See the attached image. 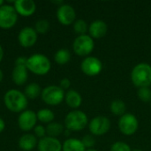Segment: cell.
Listing matches in <instances>:
<instances>
[{"label":"cell","instance_id":"cell-32","mask_svg":"<svg viewBox=\"0 0 151 151\" xmlns=\"http://www.w3.org/2000/svg\"><path fill=\"white\" fill-rule=\"evenodd\" d=\"M70 85H71V81H70V80H69V79H67V78H64L63 80H61V81H60V86H59V87L64 90V89H67V88H69Z\"/></svg>","mask_w":151,"mask_h":151},{"label":"cell","instance_id":"cell-18","mask_svg":"<svg viewBox=\"0 0 151 151\" xmlns=\"http://www.w3.org/2000/svg\"><path fill=\"white\" fill-rule=\"evenodd\" d=\"M27 66L15 65V68L12 72V81L17 85H22L27 81Z\"/></svg>","mask_w":151,"mask_h":151},{"label":"cell","instance_id":"cell-23","mask_svg":"<svg viewBox=\"0 0 151 151\" xmlns=\"http://www.w3.org/2000/svg\"><path fill=\"white\" fill-rule=\"evenodd\" d=\"M71 59V54L68 50L61 49L58 50L55 54V61L58 65H65Z\"/></svg>","mask_w":151,"mask_h":151},{"label":"cell","instance_id":"cell-37","mask_svg":"<svg viewBox=\"0 0 151 151\" xmlns=\"http://www.w3.org/2000/svg\"><path fill=\"white\" fill-rule=\"evenodd\" d=\"M2 79H3V73H2V71L0 70V81H2Z\"/></svg>","mask_w":151,"mask_h":151},{"label":"cell","instance_id":"cell-34","mask_svg":"<svg viewBox=\"0 0 151 151\" xmlns=\"http://www.w3.org/2000/svg\"><path fill=\"white\" fill-rule=\"evenodd\" d=\"M4 122L2 119H0V133L4 130Z\"/></svg>","mask_w":151,"mask_h":151},{"label":"cell","instance_id":"cell-35","mask_svg":"<svg viewBox=\"0 0 151 151\" xmlns=\"http://www.w3.org/2000/svg\"><path fill=\"white\" fill-rule=\"evenodd\" d=\"M3 55H4V51H3V49H2V47H1V45H0V61H1L2 58H3Z\"/></svg>","mask_w":151,"mask_h":151},{"label":"cell","instance_id":"cell-39","mask_svg":"<svg viewBox=\"0 0 151 151\" xmlns=\"http://www.w3.org/2000/svg\"><path fill=\"white\" fill-rule=\"evenodd\" d=\"M3 4H4V1L3 0H0V6H2Z\"/></svg>","mask_w":151,"mask_h":151},{"label":"cell","instance_id":"cell-28","mask_svg":"<svg viewBox=\"0 0 151 151\" xmlns=\"http://www.w3.org/2000/svg\"><path fill=\"white\" fill-rule=\"evenodd\" d=\"M50 28V23L47 19H40L35 24V31L40 34L46 33Z\"/></svg>","mask_w":151,"mask_h":151},{"label":"cell","instance_id":"cell-15","mask_svg":"<svg viewBox=\"0 0 151 151\" xmlns=\"http://www.w3.org/2000/svg\"><path fill=\"white\" fill-rule=\"evenodd\" d=\"M14 9L21 16L27 17L35 12L36 5L32 0H17L14 2Z\"/></svg>","mask_w":151,"mask_h":151},{"label":"cell","instance_id":"cell-3","mask_svg":"<svg viewBox=\"0 0 151 151\" xmlns=\"http://www.w3.org/2000/svg\"><path fill=\"white\" fill-rule=\"evenodd\" d=\"M27 68L32 73L38 75H44L50 69L49 58L42 54H35L27 58Z\"/></svg>","mask_w":151,"mask_h":151},{"label":"cell","instance_id":"cell-40","mask_svg":"<svg viewBox=\"0 0 151 151\" xmlns=\"http://www.w3.org/2000/svg\"><path fill=\"white\" fill-rule=\"evenodd\" d=\"M132 151H142V150H138V149H136V150H134Z\"/></svg>","mask_w":151,"mask_h":151},{"label":"cell","instance_id":"cell-2","mask_svg":"<svg viewBox=\"0 0 151 151\" xmlns=\"http://www.w3.org/2000/svg\"><path fill=\"white\" fill-rule=\"evenodd\" d=\"M5 106L13 112H19L23 111L27 105V96L17 89H11L4 95Z\"/></svg>","mask_w":151,"mask_h":151},{"label":"cell","instance_id":"cell-7","mask_svg":"<svg viewBox=\"0 0 151 151\" xmlns=\"http://www.w3.org/2000/svg\"><path fill=\"white\" fill-rule=\"evenodd\" d=\"M64 98V90L58 86H49L42 92V99L49 105H58Z\"/></svg>","mask_w":151,"mask_h":151},{"label":"cell","instance_id":"cell-26","mask_svg":"<svg viewBox=\"0 0 151 151\" xmlns=\"http://www.w3.org/2000/svg\"><path fill=\"white\" fill-rule=\"evenodd\" d=\"M73 30L75 33L79 34L80 35H86L87 31H88V27L87 22L84 19H78L73 23Z\"/></svg>","mask_w":151,"mask_h":151},{"label":"cell","instance_id":"cell-20","mask_svg":"<svg viewBox=\"0 0 151 151\" xmlns=\"http://www.w3.org/2000/svg\"><path fill=\"white\" fill-rule=\"evenodd\" d=\"M36 145V138L33 134H24L19 141V146L25 151L32 150Z\"/></svg>","mask_w":151,"mask_h":151},{"label":"cell","instance_id":"cell-27","mask_svg":"<svg viewBox=\"0 0 151 151\" xmlns=\"http://www.w3.org/2000/svg\"><path fill=\"white\" fill-rule=\"evenodd\" d=\"M137 96L139 99L144 103H148L151 101V89L149 87L140 88L137 92Z\"/></svg>","mask_w":151,"mask_h":151},{"label":"cell","instance_id":"cell-12","mask_svg":"<svg viewBox=\"0 0 151 151\" xmlns=\"http://www.w3.org/2000/svg\"><path fill=\"white\" fill-rule=\"evenodd\" d=\"M37 40L36 31L30 27H24L19 34V42L23 47L33 46Z\"/></svg>","mask_w":151,"mask_h":151},{"label":"cell","instance_id":"cell-13","mask_svg":"<svg viewBox=\"0 0 151 151\" xmlns=\"http://www.w3.org/2000/svg\"><path fill=\"white\" fill-rule=\"evenodd\" d=\"M37 120V116L33 111H25L19 117V127L23 131L31 130Z\"/></svg>","mask_w":151,"mask_h":151},{"label":"cell","instance_id":"cell-11","mask_svg":"<svg viewBox=\"0 0 151 151\" xmlns=\"http://www.w3.org/2000/svg\"><path fill=\"white\" fill-rule=\"evenodd\" d=\"M57 17L58 21L65 26H68L75 20L76 13L73 7L67 4H61L57 11Z\"/></svg>","mask_w":151,"mask_h":151},{"label":"cell","instance_id":"cell-21","mask_svg":"<svg viewBox=\"0 0 151 151\" xmlns=\"http://www.w3.org/2000/svg\"><path fill=\"white\" fill-rule=\"evenodd\" d=\"M110 110H111L112 114L121 117L124 114H126L127 106H126V104L123 101L116 99V100L111 102V104L110 105Z\"/></svg>","mask_w":151,"mask_h":151},{"label":"cell","instance_id":"cell-17","mask_svg":"<svg viewBox=\"0 0 151 151\" xmlns=\"http://www.w3.org/2000/svg\"><path fill=\"white\" fill-rule=\"evenodd\" d=\"M65 100L67 105L73 109L79 108L82 103L81 96L76 90H73V89H71L66 93V95L65 96Z\"/></svg>","mask_w":151,"mask_h":151},{"label":"cell","instance_id":"cell-24","mask_svg":"<svg viewBox=\"0 0 151 151\" xmlns=\"http://www.w3.org/2000/svg\"><path fill=\"white\" fill-rule=\"evenodd\" d=\"M37 119L42 122V123H51L52 120L54 119L55 118V115L53 113L52 111L49 110V109H42V110H40L37 114Z\"/></svg>","mask_w":151,"mask_h":151},{"label":"cell","instance_id":"cell-22","mask_svg":"<svg viewBox=\"0 0 151 151\" xmlns=\"http://www.w3.org/2000/svg\"><path fill=\"white\" fill-rule=\"evenodd\" d=\"M63 132H64V127H63V125H61L59 123L51 122L46 127V134L50 137L56 138L57 136L60 135Z\"/></svg>","mask_w":151,"mask_h":151},{"label":"cell","instance_id":"cell-19","mask_svg":"<svg viewBox=\"0 0 151 151\" xmlns=\"http://www.w3.org/2000/svg\"><path fill=\"white\" fill-rule=\"evenodd\" d=\"M62 150L63 151H86V148L81 140L70 138L64 142Z\"/></svg>","mask_w":151,"mask_h":151},{"label":"cell","instance_id":"cell-6","mask_svg":"<svg viewBox=\"0 0 151 151\" xmlns=\"http://www.w3.org/2000/svg\"><path fill=\"white\" fill-rule=\"evenodd\" d=\"M139 127V122L137 118L132 113H126L120 117L119 120V128L120 132L127 135L130 136L134 134Z\"/></svg>","mask_w":151,"mask_h":151},{"label":"cell","instance_id":"cell-30","mask_svg":"<svg viewBox=\"0 0 151 151\" xmlns=\"http://www.w3.org/2000/svg\"><path fill=\"white\" fill-rule=\"evenodd\" d=\"M81 142L83 143L84 147H85L86 149L88 150V149H92V148L95 146V144H96V140H95V138H94L93 135H91V134H86V135L82 138Z\"/></svg>","mask_w":151,"mask_h":151},{"label":"cell","instance_id":"cell-9","mask_svg":"<svg viewBox=\"0 0 151 151\" xmlns=\"http://www.w3.org/2000/svg\"><path fill=\"white\" fill-rule=\"evenodd\" d=\"M18 16L14 7L11 5L0 6V27L8 29L13 27L17 21Z\"/></svg>","mask_w":151,"mask_h":151},{"label":"cell","instance_id":"cell-8","mask_svg":"<svg viewBox=\"0 0 151 151\" xmlns=\"http://www.w3.org/2000/svg\"><path fill=\"white\" fill-rule=\"evenodd\" d=\"M88 128L91 134L101 136L109 132L111 128V121L105 116H97L90 120Z\"/></svg>","mask_w":151,"mask_h":151},{"label":"cell","instance_id":"cell-31","mask_svg":"<svg viewBox=\"0 0 151 151\" xmlns=\"http://www.w3.org/2000/svg\"><path fill=\"white\" fill-rule=\"evenodd\" d=\"M35 134L38 136V137H41V138H43L45 134H46V129L42 127V126H37L35 128Z\"/></svg>","mask_w":151,"mask_h":151},{"label":"cell","instance_id":"cell-38","mask_svg":"<svg viewBox=\"0 0 151 151\" xmlns=\"http://www.w3.org/2000/svg\"><path fill=\"white\" fill-rule=\"evenodd\" d=\"M86 151H97V150H94V149H88V150H86Z\"/></svg>","mask_w":151,"mask_h":151},{"label":"cell","instance_id":"cell-25","mask_svg":"<svg viewBox=\"0 0 151 151\" xmlns=\"http://www.w3.org/2000/svg\"><path fill=\"white\" fill-rule=\"evenodd\" d=\"M41 93V88L37 83H31L25 88L26 96L30 99H35Z\"/></svg>","mask_w":151,"mask_h":151},{"label":"cell","instance_id":"cell-5","mask_svg":"<svg viewBox=\"0 0 151 151\" xmlns=\"http://www.w3.org/2000/svg\"><path fill=\"white\" fill-rule=\"evenodd\" d=\"M73 48L74 52L81 57L88 56L95 48L94 39L88 35H79L75 38Z\"/></svg>","mask_w":151,"mask_h":151},{"label":"cell","instance_id":"cell-29","mask_svg":"<svg viewBox=\"0 0 151 151\" xmlns=\"http://www.w3.org/2000/svg\"><path fill=\"white\" fill-rule=\"evenodd\" d=\"M111 151H132V150L127 143L123 142H116L111 145Z\"/></svg>","mask_w":151,"mask_h":151},{"label":"cell","instance_id":"cell-36","mask_svg":"<svg viewBox=\"0 0 151 151\" xmlns=\"http://www.w3.org/2000/svg\"><path fill=\"white\" fill-rule=\"evenodd\" d=\"M52 3H54V4H63V1H52Z\"/></svg>","mask_w":151,"mask_h":151},{"label":"cell","instance_id":"cell-10","mask_svg":"<svg viewBox=\"0 0 151 151\" xmlns=\"http://www.w3.org/2000/svg\"><path fill=\"white\" fill-rule=\"evenodd\" d=\"M81 71L88 76L98 75L103 70L102 61L96 57H87L81 65Z\"/></svg>","mask_w":151,"mask_h":151},{"label":"cell","instance_id":"cell-1","mask_svg":"<svg viewBox=\"0 0 151 151\" xmlns=\"http://www.w3.org/2000/svg\"><path fill=\"white\" fill-rule=\"evenodd\" d=\"M131 80L137 88L150 87L151 85V65L147 63H140L131 72Z\"/></svg>","mask_w":151,"mask_h":151},{"label":"cell","instance_id":"cell-33","mask_svg":"<svg viewBox=\"0 0 151 151\" xmlns=\"http://www.w3.org/2000/svg\"><path fill=\"white\" fill-rule=\"evenodd\" d=\"M27 58L24 57H19L15 61V65H20V66H27Z\"/></svg>","mask_w":151,"mask_h":151},{"label":"cell","instance_id":"cell-16","mask_svg":"<svg viewBox=\"0 0 151 151\" xmlns=\"http://www.w3.org/2000/svg\"><path fill=\"white\" fill-rule=\"evenodd\" d=\"M38 150L39 151H61L62 144L57 138L47 136L39 141Z\"/></svg>","mask_w":151,"mask_h":151},{"label":"cell","instance_id":"cell-14","mask_svg":"<svg viewBox=\"0 0 151 151\" xmlns=\"http://www.w3.org/2000/svg\"><path fill=\"white\" fill-rule=\"evenodd\" d=\"M108 31L107 24L102 19H96L91 22L88 27L89 35L94 39H100L104 37Z\"/></svg>","mask_w":151,"mask_h":151},{"label":"cell","instance_id":"cell-4","mask_svg":"<svg viewBox=\"0 0 151 151\" xmlns=\"http://www.w3.org/2000/svg\"><path fill=\"white\" fill-rule=\"evenodd\" d=\"M88 119L81 111L75 110L69 112L65 119V125L66 129L70 131H81L83 130L88 125Z\"/></svg>","mask_w":151,"mask_h":151}]
</instances>
